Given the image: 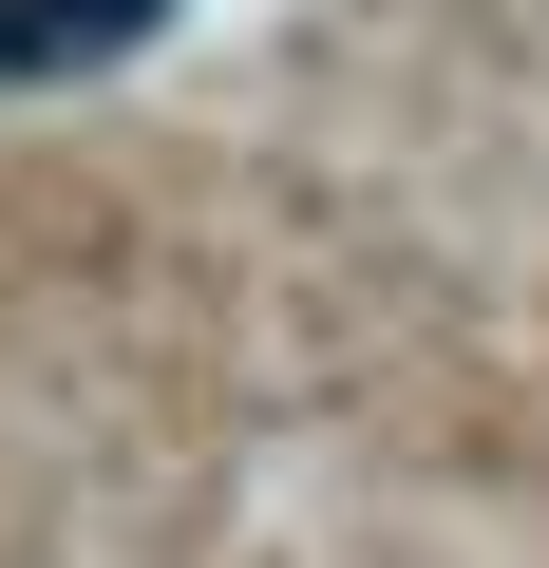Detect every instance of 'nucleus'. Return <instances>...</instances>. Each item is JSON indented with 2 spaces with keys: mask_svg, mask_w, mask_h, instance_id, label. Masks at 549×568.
<instances>
[{
  "mask_svg": "<svg viewBox=\"0 0 549 568\" xmlns=\"http://www.w3.org/2000/svg\"><path fill=\"white\" fill-rule=\"evenodd\" d=\"M171 0H0V95L20 77H77V58H133Z\"/></svg>",
  "mask_w": 549,
  "mask_h": 568,
  "instance_id": "f257e3e1",
  "label": "nucleus"
}]
</instances>
